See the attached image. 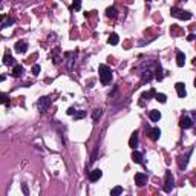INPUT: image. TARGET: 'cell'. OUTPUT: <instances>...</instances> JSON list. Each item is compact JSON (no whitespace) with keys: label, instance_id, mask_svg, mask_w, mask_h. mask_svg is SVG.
<instances>
[{"label":"cell","instance_id":"e575fe53","mask_svg":"<svg viewBox=\"0 0 196 196\" xmlns=\"http://www.w3.org/2000/svg\"><path fill=\"white\" fill-rule=\"evenodd\" d=\"M146 2H152V0H146Z\"/></svg>","mask_w":196,"mask_h":196},{"label":"cell","instance_id":"9a60e30c","mask_svg":"<svg viewBox=\"0 0 196 196\" xmlns=\"http://www.w3.org/2000/svg\"><path fill=\"white\" fill-rule=\"evenodd\" d=\"M106 15H107L109 18H116V17H118L116 8H115V6H109V8L106 9Z\"/></svg>","mask_w":196,"mask_h":196},{"label":"cell","instance_id":"7a4b0ae2","mask_svg":"<svg viewBox=\"0 0 196 196\" xmlns=\"http://www.w3.org/2000/svg\"><path fill=\"white\" fill-rule=\"evenodd\" d=\"M170 14L173 15V17H176V18H179V20H190V18H192V13L179 9V8H176V6H173V8L170 9Z\"/></svg>","mask_w":196,"mask_h":196},{"label":"cell","instance_id":"cb8c5ba5","mask_svg":"<svg viewBox=\"0 0 196 196\" xmlns=\"http://www.w3.org/2000/svg\"><path fill=\"white\" fill-rule=\"evenodd\" d=\"M155 98H156L159 103H166V101H167V97H166L164 94H155Z\"/></svg>","mask_w":196,"mask_h":196},{"label":"cell","instance_id":"44dd1931","mask_svg":"<svg viewBox=\"0 0 196 196\" xmlns=\"http://www.w3.org/2000/svg\"><path fill=\"white\" fill-rule=\"evenodd\" d=\"M149 116H150L152 121H159V120H161V112H159V111H150Z\"/></svg>","mask_w":196,"mask_h":196},{"label":"cell","instance_id":"f546056e","mask_svg":"<svg viewBox=\"0 0 196 196\" xmlns=\"http://www.w3.org/2000/svg\"><path fill=\"white\" fill-rule=\"evenodd\" d=\"M22 190L25 192V195H28V193H29V190H28V185H26V184H23V185H22Z\"/></svg>","mask_w":196,"mask_h":196},{"label":"cell","instance_id":"1f68e13d","mask_svg":"<svg viewBox=\"0 0 196 196\" xmlns=\"http://www.w3.org/2000/svg\"><path fill=\"white\" fill-rule=\"evenodd\" d=\"M187 40H190V42H192V40H195V35H193V34H190V35L187 37Z\"/></svg>","mask_w":196,"mask_h":196},{"label":"cell","instance_id":"ba28073f","mask_svg":"<svg viewBox=\"0 0 196 196\" xmlns=\"http://www.w3.org/2000/svg\"><path fill=\"white\" fill-rule=\"evenodd\" d=\"M146 182H147V175H146V173H141L140 172V173L135 175V184H137L138 187H142Z\"/></svg>","mask_w":196,"mask_h":196},{"label":"cell","instance_id":"4fadbf2b","mask_svg":"<svg viewBox=\"0 0 196 196\" xmlns=\"http://www.w3.org/2000/svg\"><path fill=\"white\" fill-rule=\"evenodd\" d=\"M3 64H5V66H15V60L6 52V54L3 55Z\"/></svg>","mask_w":196,"mask_h":196},{"label":"cell","instance_id":"d6a6232c","mask_svg":"<svg viewBox=\"0 0 196 196\" xmlns=\"http://www.w3.org/2000/svg\"><path fill=\"white\" fill-rule=\"evenodd\" d=\"M193 64H195V66H196V58H195V60H193Z\"/></svg>","mask_w":196,"mask_h":196},{"label":"cell","instance_id":"3957f363","mask_svg":"<svg viewBox=\"0 0 196 196\" xmlns=\"http://www.w3.org/2000/svg\"><path fill=\"white\" fill-rule=\"evenodd\" d=\"M49 106H51V98H49V97L39 98V101H37V109L40 111V113L46 112V111L49 109Z\"/></svg>","mask_w":196,"mask_h":196},{"label":"cell","instance_id":"30bf717a","mask_svg":"<svg viewBox=\"0 0 196 196\" xmlns=\"http://www.w3.org/2000/svg\"><path fill=\"white\" fill-rule=\"evenodd\" d=\"M175 89H176V92H178V97H179V98H185V95H187L185 84H184V83H176V84H175Z\"/></svg>","mask_w":196,"mask_h":196},{"label":"cell","instance_id":"e0dca14e","mask_svg":"<svg viewBox=\"0 0 196 196\" xmlns=\"http://www.w3.org/2000/svg\"><path fill=\"white\" fill-rule=\"evenodd\" d=\"M129 146H130L132 149H135V147L138 146V132H133V133H132V137H130V140H129Z\"/></svg>","mask_w":196,"mask_h":196},{"label":"cell","instance_id":"d590c367","mask_svg":"<svg viewBox=\"0 0 196 196\" xmlns=\"http://www.w3.org/2000/svg\"><path fill=\"white\" fill-rule=\"evenodd\" d=\"M195 40H196V35H195Z\"/></svg>","mask_w":196,"mask_h":196},{"label":"cell","instance_id":"8992f818","mask_svg":"<svg viewBox=\"0 0 196 196\" xmlns=\"http://www.w3.org/2000/svg\"><path fill=\"white\" fill-rule=\"evenodd\" d=\"M179 126H181L182 129H190V127H193V118L184 115L181 118V121H179Z\"/></svg>","mask_w":196,"mask_h":196},{"label":"cell","instance_id":"4dcf8cb0","mask_svg":"<svg viewBox=\"0 0 196 196\" xmlns=\"http://www.w3.org/2000/svg\"><path fill=\"white\" fill-rule=\"evenodd\" d=\"M75 112H77V109H74V107H69V109H68V115H74Z\"/></svg>","mask_w":196,"mask_h":196},{"label":"cell","instance_id":"7402d4cb","mask_svg":"<svg viewBox=\"0 0 196 196\" xmlns=\"http://www.w3.org/2000/svg\"><path fill=\"white\" fill-rule=\"evenodd\" d=\"M121 193H123V187H120V185L111 190V196H118V195H121Z\"/></svg>","mask_w":196,"mask_h":196},{"label":"cell","instance_id":"4316f807","mask_svg":"<svg viewBox=\"0 0 196 196\" xmlns=\"http://www.w3.org/2000/svg\"><path fill=\"white\" fill-rule=\"evenodd\" d=\"M2 103H3L5 106H8V104H9V98H8L6 94H2Z\"/></svg>","mask_w":196,"mask_h":196},{"label":"cell","instance_id":"52a82bcc","mask_svg":"<svg viewBox=\"0 0 196 196\" xmlns=\"http://www.w3.org/2000/svg\"><path fill=\"white\" fill-rule=\"evenodd\" d=\"M14 49L18 54H23V52H26V49H28V43L25 42V40H18V42L14 44Z\"/></svg>","mask_w":196,"mask_h":196},{"label":"cell","instance_id":"484cf974","mask_svg":"<svg viewBox=\"0 0 196 196\" xmlns=\"http://www.w3.org/2000/svg\"><path fill=\"white\" fill-rule=\"evenodd\" d=\"M75 11H80L81 9V0H74V6H72Z\"/></svg>","mask_w":196,"mask_h":196},{"label":"cell","instance_id":"83f0119b","mask_svg":"<svg viewBox=\"0 0 196 196\" xmlns=\"http://www.w3.org/2000/svg\"><path fill=\"white\" fill-rule=\"evenodd\" d=\"M40 70H42V68H40L39 64H34V66H32V74L37 75V74H40Z\"/></svg>","mask_w":196,"mask_h":196},{"label":"cell","instance_id":"836d02e7","mask_svg":"<svg viewBox=\"0 0 196 196\" xmlns=\"http://www.w3.org/2000/svg\"><path fill=\"white\" fill-rule=\"evenodd\" d=\"M195 87H196V78H195Z\"/></svg>","mask_w":196,"mask_h":196},{"label":"cell","instance_id":"5b68a950","mask_svg":"<svg viewBox=\"0 0 196 196\" xmlns=\"http://www.w3.org/2000/svg\"><path fill=\"white\" fill-rule=\"evenodd\" d=\"M146 130H147V135H149V137H150L153 141L159 140V137H161V130H159V127H153V129L146 127Z\"/></svg>","mask_w":196,"mask_h":196},{"label":"cell","instance_id":"ac0fdd59","mask_svg":"<svg viewBox=\"0 0 196 196\" xmlns=\"http://www.w3.org/2000/svg\"><path fill=\"white\" fill-rule=\"evenodd\" d=\"M11 25H14V18H13V17H3V22H2V29L8 28V26H11Z\"/></svg>","mask_w":196,"mask_h":196},{"label":"cell","instance_id":"f1b7e54d","mask_svg":"<svg viewBox=\"0 0 196 196\" xmlns=\"http://www.w3.org/2000/svg\"><path fill=\"white\" fill-rule=\"evenodd\" d=\"M100 115H101V109H95V112H94V115H92L94 121H95L97 118H100Z\"/></svg>","mask_w":196,"mask_h":196},{"label":"cell","instance_id":"d6986e66","mask_svg":"<svg viewBox=\"0 0 196 196\" xmlns=\"http://www.w3.org/2000/svg\"><path fill=\"white\" fill-rule=\"evenodd\" d=\"M155 78H156L158 81H162V78H164V74H162V68H161V64H156V72H155Z\"/></svg>","mask_w":196,"mask_h":196},{"label":"cell","instance_id":"603a6c76","mask_svg":"<svg viewBox=\"0 0 196 196\" xmlns=\"http://www.w3.org/2000/svg\"><path fill=\"white\" fill-rule=\"evenodd\" d=\"M83 116H86V111H77L74 113V120H81Z\"/></svg>","mask_w":196,"mask_h":196},{"label":"cell","instance_id":"9c48e42d","mask_svg":"<svg viewBox=\"0 0 196 196\" xmlns=\"http://www.w3.org/2000/svg\"><path fill=\"white\" fill-rule=\"evenodd\" d=\"M101 176H103V172H101L100 168H95V170H92V172L89 173V181H90V182H97Z\"/></svg>","mask_w":196,"mask_h":196},{"label":"cell","instance_id":"7c38bea8","mask_svg":"<svg viewBox=\"0 0 196 196\" xmlns=\"http://www.w3.org/2000/svg\"><path fill=\"white\" fill-rule=\"evenodd\" d=\"M193 153V149H190L185 156H181V161H179V167L181 168H185L187 167V164H188V158H190V155Z\"/></svg>","mask_w":196,"mask_h":196},{"label":"cell","instance_id":"8fae6325","mask_svg":"<svg viewBox=\"0 0 196 196\" xmlns=\"http://www.w3.org/2000/svg\"><path fill=\"white\" fill-rule=\"evenodd\" d=\"M23 74H25L23 66H20V64H15L14 68H13V77H14V78H20Z\"/></svg>","mask_w":196,"mask_h":196},{"label":"cell","instance_id":"ffe728a7","mask_svg":"<svg viewBox=\"0 0 196 196\" xmlns=\"http://www.w3.org/2000/svg\"><path fill=\"white\" fill-rule=\"evenodd\" d=\"M107 43H109V44H112V46L118 44V43H120V37H118V34H115V32L111 34V37L107 39Z\"/></svg>","mask_w":196,"mask_h":196},{"label":"cell","instance_id":"277c9868","mask_svg":"<svg viewBox=\"0 0 196 196\" xmlns=\"http://www.w3.org/2000/svg\"><path fill=\"white\" fill-rule=\"evenodd\" d=\"M175 187V178L172 175V172H166V182H164V192L170 193Z\"/></svg>","mask_w":196,"mask_h":196},{"label":"cell","instance_id":"2e32d148","mask_svg":"<svg viewBox=\"0 0 196 196\" xmlns=\"http://www.w3.org/2000/svg\"><path fill=\"white\" fill-rule=\"evenodd\" d=\"M184 63H185V55H184V52L178 51V52H176V64H178L179 68H182Z\"/></svg>","mask_w":196,"mask_h":196},{"label":"cell","instance_id":"6da1fadb","mask_svg":"<svg viewBox=\"0 0 196 196\" xmlns=\"http://www.w3.org/2000/svg\"><path fill=\"white\" fill-rule=\"evenodd\" d=\"M98 72H100V81L101 84H109L112 81V70L111 68H107L106 64H100V68H98Z\"/></svg>","mask_w":196,"mask_h":196},{"label":"cell","instance_id":"d4e9b609","mask_svg":"<svg viewBox=\"0 0 196 196\" xmlns=\"http://www.w3.org/2000/svg\"><path fill=\"white\" fill-rule=\"evenodd\" d=\"M152 95H155V90H153V89H150L149 92H144V94H142V98H144V100H150V97H152Z\"/></svg>","mask_w":196,"mask_h":196},{"label":"cell","instance_id":"5bb4252c","mask_svg":"<svg viewBox=\"0 0 196 196\" xmlns=\"http://www.w3.org/2000/svg\"><path fill=\"white\" fill-rule=\"evenodd\" d=\"M132 159H133V162H137V164H144V161H142V153L138 152V150H133Z\"/></svg>","mask_w":196,"mask_h":196}]
</instances>
